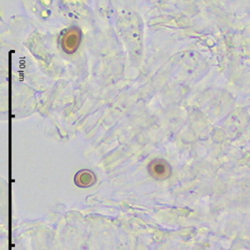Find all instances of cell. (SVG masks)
I'll return each instance as SVG.
<instances>
[{
    "label": "cell",
    "instance_id": "1",
    "mask_svg": "<svg viewBox=\"0 0 250 250\" xmlns=\"http://www.w3.org/2000/svg\"><path fill=\"white\" fill-rule=\"evenodd\" d=\"M82 32L76 27H70L61 37V47L66 54H73L81 43Z\"/></svg>",
    "mask_w": 250,
    "mask_h": 250
},
{
    "label": "cell",
    "instance_id": "3",
    "mask_svg": "<svg viewBox=\"0 0 250 250\" xmlns=\"http://www.w3.org/2000/svg\"><path fill=\"white\" fill-rule=\"evenodd\" d=\"M74 182L81 188H87L96 183V176L89 169H81L75 174Z\"/></svg>",
    "mask_w": 250,
    "mask_h": 250
},
{
    "label": "cell",
    "instance_id": "2",
    "mask_svg": "<svg viewBox=\"0 0 250 250\" xmlns=\"http://www.w3.org/2000/svg\"><path fill=\"white\" fill-rule=\"evenodd\" d=\"M149 174L156 180H165L170 177L172 169L170 164L163 158L153 159L147 166Z\"/></svg>",
    "mask_w": 250,
    "mask_h": 250
}]
</instances>
